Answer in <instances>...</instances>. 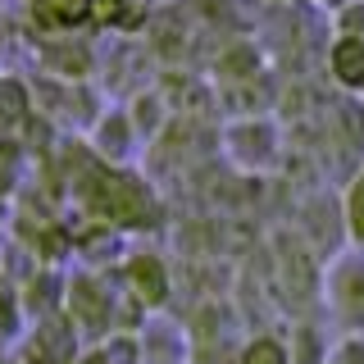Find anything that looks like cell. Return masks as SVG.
Here are the masks:
<instances>
[{
  "instance_id": "6da1fadb",
  "label": "cell",
  "mask_w": 364,
  "mask_h": 364,
  "mask_svg": "<svg viewBox=\"0 0 364 364\" xmlns=\"http://www.w3.org/2000/svg\"><path fill=\"white\" fill-rule=\"evenodd\" d=\"M91 210L109 223H136L146 214V191L132 178L96 173V182H91Z\"/></svg>"
},
{
  "instance_id": "7a4b0ae2",
  "label": "cell",
  "mask_w": 364,
  "mask_h": 364,
  "mask_svg": "<svg viewBox=\"0 0 364 364\" xmlns=\"http://www.w3.org/2000/svg\"><path fill=\"white\" fill-rule=\"evenodd\" d=\"M128 278H132V291L141 296L146 305H159L168 296V282H164V269H159V259L151 255H141V259H132V269H128Z\"/></svg>"
},
{
  "instance_id": "3957f363",
  "label": "cell",
  "mask_w": 364,
  "mask_h": 364,
  "mask_svg": "<svg viewBox=\"0 0 364 364\" xmlns=\"http://www.w3.org/2000/svg\"><path fill=\"white\" fill-rule=\"evenodd\" d=\"M333 68H337V77L346 87H364V46L360 41H341L333 50Z\"/></svg>"
},
{
  "instance_id": "277c9868",
  "label": "cell",
  "mask_w": 364,
  "mask_h": 364,
  "mask_svg": "<svg viewBox=\"0 0 364 364\" xmlns=\"http://www.w3.org/2000/svg\"><path fill=\"white\" fill-rule=\"evenodd\" d=\"M28 119V91L18 82H0V128H14Z\"/></svg>"
},
{
  "instance_id": "5b68a950",
  "label": "cell",
  "mask_w": 364,
  "mask_h": 364,
  "mask_svg": "<svg viewBox=\"0 0 364 364\" xmlns=\"http://www.w3.org/2000/svg\"><path fill=\"white\" fill-rule=\"evenodd\" d=\"M341 314L355 328H364V273H350V278L341 282Z\"/></svg>"
},
{
  "instance_id": "8992f818",
  "label": "cell",
  "mask_w": 364,
  "mask_h": 364,
  "mask_svg": "<svg viewBox=\"0 0 364 364\" xmlns=\"http://www.w3.org/2000/svg\"><path fill=\"white\" fill-rule=\"evenodd\" d=\"M237 364H291V355H287V350H282L273 337H255V341L242 350V360H237Z\"/></svg>"
},
{
  "instance_id": "52a82bcc",
  "label": "cell",
  "mask_w": 364,
  "mask_h": 364,
  "mask_svg": "<svg viewBox=\"0 0 364 364\" xmlns=\"http://www.w3.org/2000/svg\"><path fill=\"white\" fill-rule=\"evenodd\" d=\"M73 310L87 318V323H105V310L96 305V287L91 282H77L73 287Z\"/></svg>"
},
{
  "instance_id": "ba28073f",
  "label": "cell",
  "mask_w": 364,
  "mask_h": 364,
  "mask_svg": "<svg viewBox=\"0 0 364 364\" xmlns=\"http://www.w3.org/2000/svg\"><path fill=\"white\" fill-rule=\"evenodd\" d=\"M46 9H50L60 23H77L91 9V0H46Z\"/></svg>"
},
{
  "instance_id": "9c48e42d",
  "label": "cell",
  "mask_w": 364,
  "mask_h": 364,
  "mask_svg": "<svg viewBox=\"0 0 364 364\" xmlns=\"http://www.w3.org/2000/svg\"><path fill=\"white\" fill-rule=\"evenodd\" d=\"M350 228H355V237H364V178L350 191Z\"/></svg>"
},
{
  "instance_id": "30bf717a",
  "label": "cell",
  "mask_w": 364,
  "mask_h": 364,
  "mask_svg": "<svg viewBox=\"0 0 364 364\" xmlns=\"http://www.w3.org/2000/svg\"><path fill=\"white\" fill-rule=\"evenodd\" d=\"M337 364H364V341H350V346L337 355Z\"/></svg>"
},
{
  "instance_id": "8fae6325",
  "label": "cell",
  "mask_w": 364,
  "mask_h": 364,
  "mask_svg": "<svg viewBox=\"0 0 364 364\" xmlns=\"http://www.w3.org/2000/svg\"><path fill=\"white\" fill-rule=\"evenodd\" d=\"M119 9H123V0H100V14H105V18L119 14Z\"/></svg>"
}]
</instances>
